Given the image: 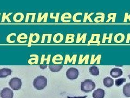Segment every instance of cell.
<instances>
[{
	"label": "cell",
	"instance_id": "cell-10",
	"mask_svg": "<svg viewBox=\"0 0 130 98\" xmlns=\"http://www.w3.org/2000/svg\"><path fill=\"white\" fill-rule=\"evenodd\" d=\"M103 84L106 88H111L114 84V80L111 77H105L103 80Z\"/></svg>",
	"mask_w": 130,
	"mask_h": 98
},
{
	"label": "cell",
	"instance_id": "cell-31",
	"mask_svg": "<svg viewBox=\"0 0 130 98\" xmlns=\"http://www.w3.org/2000/svg\"><path fill=\"white\" fill-rule=\"evenodd\" d=\"M48 36L47 43H51V38H52V34H43L42 40H41V43H44V42H45V38H46V36Z\"/></svg>",
	"mask_w": 130,
	"mask_h": 98
},
{
	"label": "cell",
	"instance_id": "cell-1",
	"mask_svg": "<svg viewBox=\"0 0 130 98\" xmlns=\"http://www.w3.org/2000/svg\"><path fill=\"white\" fill-rule=\"evenodd\" d=\"M47 80L46 77L43 76H39L34 79L33 85L38 90H42L47 86Z\"/></svg>",
	"mask_w": 130,
	"mask_h": 98
},
{
	"label": "cell",
	"instance_id": "cell-12",
	"mask_svg": "<svg viewBox=\"0 0 130 98\" xmlns=\"http://www.w3.org/2000/svg\"><path fill=\"white\" fill-rule=\"evenodd\" d=\"M76 55H74L72 56V58H70V56L67 55L65 57L64 60V64H67L68 62L71 63L72 62V64H75L76 63Z\"/></svg>",
	"mask_w": 130,
	"mask_h": 98
},
{
	"label": "cell",
	"instance_id": "cell-37",
	"mask_svg": "<svg viewBox=\"0 0 130 98\" xmlns=\"http://www.w3.org/2000/svg\"><path fill=\"white\" fill-rule=\"evenodd\" d=\"M53 15H54L53 13H51L50 14V18L51 19H55V22H58L59 21V16L60 13H57L55 16H54Z\"/></svg>",
	"mask_w": 130,
	"mask_h": 98
},
{
	"label": "cell",
	"instance_id": "cell-25",
	"mask_svg": "<svg viewBox=\"0 0 130 98\" xmlns=\"http://www.w3.org/2000/svg\"><path fill=\"white\" fill-rule=\"evenodd\" d=\"M95 55H92L91 57V64H93L95 62V61H96V64H99L100 63V60H101V55H98L95 58H94Z\"/></svg>",
	"mask_w": 130,
	"mask_h": 98
},
{
	"label": "cell",
	"instance_id": "cell-21",
	"mask_svg": "<svg viewBox=\"0 0 130 98\" xmlns=\"http://www.w3.org/2000/svg\"><path fill=\"white\" fill-rule=\"evenodd\" d=\"M63 39V35L62 34L58 33L56 34L53 37V41L55 43H60L62 42Z\"/></svg>",
	"mask_w": 130,
	"mask_h": 98
},
{
	"label": "cell",
	"instance_id": "cell-30",
	"mask_svg": "<svg viewBox=\"0 0 130 98\" xmlns=\"http://www.w3.org/2000/svg\"><path fill=\"white\" fill-rule=\"evenodd\" d=\"M107 34L106 33H104L103 35V40H102V43H105L106 42V40H108V43H111V41H112V36H113V34L112 33H110L109 34V36L108 37H107L106 36Z\"/></svg>",
	"mask_w": 130,
	"mask_h": 98
},
{
	"label": "cell",
	"instance_id": "cell-23",
	"mask_svg": "<svg viewBox=\"0 0 130 98\" xmlns=\"http://www.w3.org/2000/svg\"><path fill=\"white\" fill-rule=\"evenodd\" d=\"M48 13H45L43 14V16H42V13H39V15H38V18L37 22H41V21H42V20L43 19V22H46L47 20V18H48Z\"/></svg>",
	"mask_w": 130,
	"mask_h": 98
},
{
	"label": "cell",
	"instance_id": "cell-34",
	"mask_svg": "<svg viewBox=\"0 0 130 98\" xmlns=\"http://www.w3.org/2000/svg\"><path fill=\"white\" fill-rule=\"evenodd\" d=\"M94 14V13H91L90 14L88 15V13H85V16H84V21L83 22H86L87 20H88L89 22H93V21L92 20L91 18V16Z\"/></svg>",
	"mask_w": 130,
	"mask_h": 98
},
{
	"label": "cell",
	"instance_id": "cell-11",
	"mask_svg": "<svg viewBox=\"0 0 130 98\" xmlns=\"http://www.w3.org/2000/svg\"><path fill=\"white\" fill-rule=\"evenodd\" d=\"M100 36V34H92L91 39L90 40L88 41V44L89 45L92 43H97L98 45L100 44V42L99 40V38Z\"/></svg>",
	"mask_w": 130,
	"mask_h": 98
},
{
	"label": "cell",
	"instance_id": "cell-13",
	"mask_svg": "<svg viewBox=\"0 0 130 98\" xmlns=\"http://www.w3.org/2000/svg\"><path fill=\"white\" fill-rule=\"evenodd\" d=\"M63 60L62 56L60 55H57L53 57L52 59V62L55 65H59L62 63Z\"/></svg>",
	"mask_w": 130,
	"mask_h": 98
},
{
	"label": "cell",
	"instance_id": "cell-44",
	"mask_svg": "<svg viewBox=\"0 0 130 98\" xmlns=\"http://www.w3.org/2000/svg\"><path fill=\"white\" fill-rule=\"evenodd\" d=\"M128 77H129V79H130V74L128 75Z\"/></svg>",
	"mask_w": 130,
	"mask_h": 98
},
{
	"label": "cell",
	"instance_id": "cell-3",
	"mask_svg": "<svg viewBox=\"0 0 130 98\" xmlns=\"http://www.w3.org/2000/svg\"><path fill=\"white\" fill-rule=\"evenodd\" d=\"M9 85L14 91H18L21 88L22 85V80L18 77H13L9 82Z\"/></svg>",
	"mask_w": 130,
	"mask_h": 98
},
{
	"label": "cell",
	"instance_id": "cell-6",
	"mask_svg": "<svg viewBox=\"0 0 130 98\" xmlns=\"http://www.w3.org/2000/svg\"><path fill=\"white\" fill-rule=\"evenodd\" d=\"M40 39V35L38 33L30 34V37L28 42V46H30L31 43H37Z\"/></svg>",
	"mask_w": 130,
	"mask_h": 98
},
{
	"label": "cell",
	"instance_id": "cell-40",
	"mask_svg": "<svg viewBox=\"0 0 130 98\" xmlns=\"http://www.w3.org/2000/svg\"><path fill=\"white\" fill-rule=\"evenodd\" d=\"M127 20H129V21H130V15H128V13H126L125 15V18H124V22H127Z\"/></svg>",
	"mask_w": 130,
	"mask_h": 98
},
{
	"label": "cell",
	"instance_id": "cell-35",
	"mask_svg": "<svg viewBox=\"0 0 130 98\" xmlns=\"http://www.w3.org/2000/svg\"><path fill=\"white\" fill-rule=\"evenodd\" d=\"M126 80L125 78H121V79H117L116 80V82H115L116 85L117 87H120L121 84H123L125 82H126Z\"/></svg>",
	"mask_w": 130,
	"mask_h": 98
},
{
	"label": "cell",
	"instance_id": "cell-18",
	"mask_svg": "<svg viewBox=\"0 0 130 98\" xmlns=\"http://www.w3.org/2000/svg\"><path fill=\"white\" fill-rule=\"evenodd\" d=\"M28 38V36L25 33L20 34L17 38V41L20 43H25Z\"/></svg>",
	"mask_w": 130,
	"mask_h": 98
},
{
	"label": "cell",
	"instance_id": "cell-5",
	"mask_svg": "<svg viewBox=\"0 0 130 98\" xmlns=\"http://www.w3.org/2000/svg\"><path fill=\"white\" fill-rule=\"evenodd\" d=\"M0 96L1 98H13L14 93L13 91L10 88L7 87L4 88L1 90Z\"/></svg>",
	"mask_w": 130,
	"mask_h": 98
},
{
	"label": "cell",
	"instance_id": "cell-2",
	"mask_svg": "<svg viewBox=\"0 0 130 98\" xmlns=\"http://www.w3.org/2000/svg\"><path fill=\"white\" fill-rule=\"evenodd\" d=\"M95 84L94 81L90 79H87L84 81L81 84V91L85 93L91 92L94 89Z\"/></svg>",
	"mask_w": 130,
	"mask_h": 98
},
{
	"label": "cell",
	"instance_id": "cell-43",
	"mask_svg": "<svg viewBox=\"0 0 130 98\" xmlns=\"http://www.w3.org/2000/svg\"><path fill=\"white\" fill-rule=\"evenodd\" d=\"M129 40H130V33H128V34H127V36L126 43H128Z\"/></svg>",
	"mask_w": 130,
	"mask_h": 98
},
{
	"label": "cell",
	"instance_id": "cell-32",
	"mask_svg": "<svg viewBox=\"0 0 130 98\" xmlns=\"http://www.w3.org/2000/svg\"><path fill=\"white\" fill-rule=\"evenodd\" d=\"M51 55H48V57L47 59H45L44 58V57H45V55H42V56H41V63H40V64L41 65H43V62L44 60H46L47 62H46V65H48L50 64V58H51Z\"/></svg>",
	"mask_w": 130,
	"mask_h": 98
},
{
	"label": "cell",
	"instance_id": "cell-29",
	"mask_svg": "<svg viewBox=\"0 0 130 98\" xmlns=\"http://www.w3.org/2000/svg\"><path fill=\"white\" fill-rule=\"evenodd\" d=\"M116 16H117V13H110L107 16V17L108 19L107 20L106 22H109V21H111L112 20V22H115L116 18Z\"/></svg>",
	"mask_w": 130,
	"mask_h": 98
},
{
	"label": "cell",
	"instance_id": "cell-16",
	"mask_svg": "<svg viewBox=\"0 0 130 98\" xmlns=\"http://www.w3.org/2000/svg\"><path fill=\"white\" fill-rule=\"evenodd\" d=\"M125 39V35L122 33H118L116 34L114 37V40L116 43H121L123 42Z\"/></svg>",
	"mask_w": 130,
	"mask_h": 98
},
{
	"label": "cell",
	"instance_id": "cell-19",
	"mask_svg": "<svg viewBox=\"0 0 130 98\" xmlns=\"http://www.w3.org/2000/svg\"><path fill=\"white\" fill-rule=\"evenodd\" d=\"M123 94L126 97H130V83H127L124 85Z\"/></svg>",
	"mask_w": 130,
	"mask_h": 98
},
{
	"label": "cell",
	"instance_id": "cell-26",
	"mask_svg": "<svg viewBox=\"0 0 130 98\" xmlns=\"http://www.w3.org/2000/svg\"><path fill=\"white\" fill-rule=\"evenodd\" d=\"M83 56L82 55H80V58H79V62L78 64H82L84 61L85 60V64H87L88 63V59H89V55H86L85 56L84 58H83Z\"/></svg>",
	"mask_w": 130,
	"mask_h": 98
},
{
	"label": "cell",
	"instance_id": "cell-15",
	"mask_svg": "<svg viewBox=\"0 0 130 98\" xmlns=\"http://www.w3.org/2000/svg\"><path fill=\"white\" fill-rule=\"evenodd\" d=\"M24 19V15L22 13H16L13 16V20L15 22H21Z\"/></svg>",
	"mask_w": 130,
	"mask_h": 98
},
{
	"label": "cell",
	"instance_id": "cell-22",
	"mask_svg": "<svg viewBox=\"0 0 130 98\" xmlns=\"http://www.w3.org/2000/svg\"><path fill=\"white\" fill-rule=\"evenodd\" d=\"M31 57H34V58H31L28 60V63L30 65L37 64L39 62V56L37 55H31L30 56Z\"/></svg>",
	"mask_w": 130,
	"mask_h": 98
},
{
	"label": "cell",
	"instance_id": "cell-45",
	"mask_svg": "<svg viewBox=\"0 0 130 98\" xmlns=\"http://www.w3.org/2000/svg\"><path fill=\"white\" fill-rule=\"evenodd\" d=\"M0 15H1V13H0Z\"/></svg>",
	"mask_w": 130,
	"mask_h": 98
},
{
	"label": "cell",
	"instance_id": "cell-42",
	"mask_svg": "<svg viewBox=\"0 0 130 98\" xmlns=\"http://www.w3.org/2000/svg\"><path fill=\"white\" fill-rule=\"evenodd\" d=\"M68 98H86L87 96L85 95V96H74V97H70V96H68Z\"/></svg>",
	"mask_w": 130,
	"mask_h": 98
},
{
	"label": "cell",
	"instance_id": "cell-4",
	"mask_svg": "<svg viewBox=\"0 0 130 98\" xmlns=\"http://www.w3.org/2000/svg\"><path fill=\"white\" fill-rule=\"evenodd\" d=\"M66 76L70 80H75L79 76V70L75 68H71L66 71Z\"/></svg>",
	"mask_w": 130,
	"mask_h": 98
},
{
	"label": "cell",
	"instance_id": "cell-8",
	"mask_svg": "<svg viewBox=\"0 0 130 98\" xmlns=\"http://www.w3.org/2000/svg\"><path fill=\"white\" fill-rule=\"evenodd\" d=\"M105 96V91L102 88H98L93 93L94 98H104Z\"/></svg>",
	"mask_w": 130,
	"mask_h": 98
},
{
	"label": "cell",
	"instance_id": "cell-20",
	"mask_svg": "<svg viewBox=\"0 0 130 98\" xmlns=\"http://www.w3.org/2000/svg\"><path fill=\"white\" fill-rule=\"evenodd\" d=\"M50 70L52 72H56L60 71L62 68V65H51L50 66Z\"/></svg>",
	"mask_w": 130,
	"mask_h": 98
},
{
	"label": "cell",
	"instance_id": "cell-14",
	"mask_svg": "<svg viewBox=\"0 0 130 98\" xmlns=\"http://www.w3.org/2000/svg\"><path fill=\"white\" fill-rule=\"evenodd\" d=\"M72 15L70 13H65L63 14L61 17V20L63 22H70V19L72 18Z\"/></svg>",
	"mask_w": 130,
	"mask_h": 98
},
{
	"label": "cell",
	"instance_id": "cell-28",
	"mask_svg": "<svg viewBox=\"0 0 130 98\" xmlns=\"http://www.w3.org/2000/svg\"><path fill=\"white\" fill-rule=\"evenodd\" d=\"M75 35L74 34H67L66 35V43H72L74 42Z\"/></svg>",
	"mask_w": 130,
	"mask_h": 98
},
{
	"label": "cell",
	"instance_id": "cell-36",
	"mask_svg": "<svg viewBox=\"0 0 130 98\" xmlns=\"http://www.w3.org/2000/svg\"><path fill=\"white\" fill-rule=\"evenodd\" d=\"M29 15H31L32 16V19H31V22H34V20H35V16H36V13H27V15H26V22H28V20H29Z\"/></svg>",
	"mask_w": 130,
	"mask_h": 98
},
{
	"label": "cell",
	"instance_id": "cell-24",
	"mask_svg": "<svg viewBox=\"0 0 130 98\" xmlns=\"http://www.w3.org/2000/svg\"><path fill=\"white\" fill-rule=\"evenodd\" d=\"M89 72L93 76H98L100 74L99 69L95 66H92L89 68Z\"/></svg>",
	"mask_w": 130,
	"mask_h": 98
},
{
	"label": "cell",
	"instance_id": "cell-17",
	"mask_svg": "<svg viewBox=\"0 0 130 98\" xmlns=\"http://www.w3.org/2000/svg\"><path fill=\"white\" fill-rule=\"evenodd\" d=\"M97 16L100 15L99 16H96L94 18V21L96 23L99 22H104L105 20V14L104 13H98L96 14Z\"/></svg>",
	"mask_w": 130,
	"mask_h": 98
},
{
	"label": "cell",
	"instance_id": "cell-9",
	"mask_svg": "<svg viewBox=\"0 0 130 98\" xmlns=\"http://www.w3.org/2000/svg\"><path fill=\"white\" fill-rule=\"evenodd\" d=\"M12 70L9 68L0 69V78H5L11 74Z\"/></svg>",
	"mask_w": 130,
	"mask_h": 98
},
{
	"label": "cell",
	"instance_id": "cell-39",
	"mask_svg": "<svg viewBox=\"0 0 130 98\" xmlns=\"http://www.w3.org/2000/svg\"><path fill=\"white\" fill-rule=\"evenodd\" d=\"M16 33H11V34L8 35L7 36V42L9 43H15V40H13V41L11 40H10V38H11V36H12L13 35L16 36Z\"/></svg>",
	"mask_w": 130,
	"mask_h": 98
},
{
	"label": "cell",
	"instance_id": "cell-33",
	"mask_svg": "<svg viewBox=\"0 0 130 98\" xmlns=\"http://www.w3.org/2000/svg\"><path fill=\"white\" fill-rule=\"evenodd\" d=\"M11 13H9V14H8V15H6V13H3V15H2V22H5V20H7V21L8 22H11V21H10V19L9 18V16L10 15H11Z\"/></svg>",
	"mask_w": 130,
	"mask_h": 98
},
{
	"label": "cell",
	"instance_id": "cell-38",
	"mask_svg": "<svg viewBox=\"0 0 130 98\" xmlns=\"http://www.w3.org/2000/svg\"><path fill=\"white\" fill-rule=\"evenodd\" d=\"M82 15H83L82 13H77L75 14L74 15V16H73V18H72L73 21L75 22H81V20H77L76 19V17H77V16Z\"/></svg>",
	"mask_w": 130,
	"mask_h": 98
},
{
	"label": "cell",
	"instance_id": "cell-27",
	"mask_svg": "<svg viewBox=\"0 0 130 98\" xmlns=\"http://www.w3.org/2000/svg\"><path fill=\"white\" fill-rule=\"evenodd\" d=\"M86 36H87V34L86 33H84L83 35V36H81V37H80V33H78V35H77V38H76V43H79L81 42V41L83 40V43H85V41H86Z\"/></svg>",
	"mask_w": 130,
	"mask_h": 98
},
{
	"label": "cell",
	"instance_id": "cell-41",
	"mask_svg": "<svg viewBox=\"0 0 130 98\" xmlns=\"http://www.w3.org/2000/svg\"><path fill=\"white\" fill-rule=\"evenodd\" d=\"M47 65H40V68H41V69H46V68H47Z\"/></svg>",
	"mask_w": 130,
	"mask_h": 98
},
{
	"label": "cell",
	"instance_id": "cell-7",
	"mask_svg": "<svg viewBox=\"0 0 130 98\" xmlns=\"http://www.w3.org/2000/svg\"><path fill=\"white\" fill-rule=\"evenodd\" d=\"M123 74V71L119 68H113L110 71V75L114 78L119 77Z\"/></svg>",
	"mask_w": 130,
	"mask_h": 98
}]
</instances>
